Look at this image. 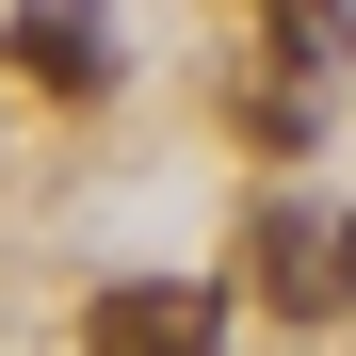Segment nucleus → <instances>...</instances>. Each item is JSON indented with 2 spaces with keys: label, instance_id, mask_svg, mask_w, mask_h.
<instances>
[{
  "label": "nucleus",
  "instance_id": "2",
  "mask_svg": "<svg viewBox=\"0 0 356 356\" xmlns=\"http://www.w3.org/2000/svg\"><path fill=\"white\" fill-rule=\"evenodd\" d=\"M17 81L113 97V17H97V0H17Z\"/></svg>",
  "mask_w": 356,
  "mask_h": 356
},
{
  "label": "nucleus",
  "instance_id": "1",
  "mask_svg": "<svg viewBox=\"0 0 356 356\" xmlns=\"http://www.w3.org/2000/svg\"><path fill=\"white\" fill-rule=\"evenodd\" d=\"M211 324L227 308H211L195 275H113L97 308H81V356H211Z\"/></svg>",
  "mask_w": 356,
  "mask_h": 356
},
{
  "label": "nucleus",
  "instance_id": "3",
  "mask_svg": "<svg viewBox=\"0 0 356 356\" xmlns=\"http://www.w3.org/2000/svg\"><path fill=\"white\" fill-rule=\"evenodd\" d=\"M259 291L308 324V308H340V291H356V243H340V227H308V211H259Z\"/></svg>",
  "mask_w": 356,
  "mask_h": 356
}]
</instances>
